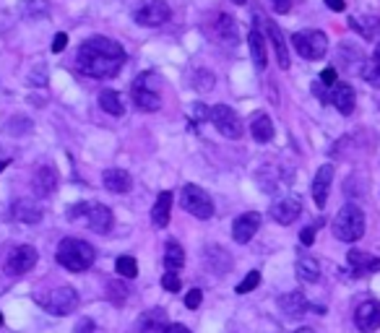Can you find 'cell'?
Segmentation results:
<instances>
[{
  "label": "cell",
  "instance_id": "6da1fadb",
  "mask_svg": "<svg viewBox=\"0 0 380 333\" xmlns=\"http://www.w3.org/2000/svg\"><path fill=\"white\" fill-rule=\"evenodd\" d=\"M79 70L91 78H112L120 73L125 63V50L115 39L107 37H91L81 45L76 55Z\"/></svg>",
  "mask_w": 380,
  "mask_h": 333
},
{
  "label": "cell",
  "instance_id": "7a4b0ae2",
  "mask_svg": "<svg viewBox=\"0 0 380 333\" xmlns=\"http://www.w3.org/2000/svg\"><path fill=\"white\" fill-rule=\"evenodd\" d=\"M57 263L68 271H73V274H84V271H89L91 263H94V247L89 242H84V240H76V237H66L63 242L57 245Z\"/></svg>",
  "mask_w": 380,
  "mask_h": 333
},
{
  "label": "cell",
  "instance_id": "3957f363",
  "mask_svg": "<svg viewBox=\"0 0 380 333\" xmlns=\"http://www.w3.org/2000/svg\"><path fill=\"white\" fill-rule=\"evenodd\" d=\"M133 104L144 112H157L162 107V91H159V76L154 70H144L141 76H135L131 86Z\"/></svg>",
  "mask_w": 380,
  "mask_h": 333
},
{
  "label": "cell",
  "instance_id": "277c9868",
  "mask_svg": "<svg viewBox=\"0 0 380 333\" xmlns=\"http://www.w3.org/2000/svg\"><path fill=\"white\" fill-rule=\"evenodd\" d=\"M334 234L341 242H357L365 234V213L357 206H344L334 219Z\"/></svg>",
  "mask_w": 380,
  "mask_h": 333
},
{
  "label": "cell",
  "instance_id": "5b68a950",
  "mask_svg": "<svg viewBox=\"0 0 380 333\" xmlns=\"http://www.w3.org/2000/svg\"><path fill=\"white\" fill-rule=\"evenodd\" d=\"M292 45L302 57L321 60L328 53V37L323 32H318V29H305V32H297L292 37Z\"/></svg>",
  "mask_w": 380,
  "mask_h": 333
},
{
  "label": "cell",
  "instance_id": "8992f818",
  "mask_svg": "<svg viewBox=\"0 0 380 333\" xmlns=\"http://www.w3.org/2000/svg\"><path fill=\"white\" fill-rule=\"evenodd\" d=\"M39 305H42L50 315H70V312L79 307V292L73 287L53 289L47 297H39Z\"/></svg>",
  "mask_w": 380,
  "mask_h": 333
},
{
  "label": "cell",
  "instance_id": "52a82bcc",
  "mask_svg": "<svg viewBox=\"0 0 380 333\" xmlns=\"http://www.w3.org/2000/svg\"><path fill=\"white\" fill-rule=\"evenodd\" d=\"M209 120L213 122V128L224 135V138H240L243 135V122L237 117V112L229 104H213L209 110Z\"/></svg>",
  "mask_w": 380,
  "mask_h": 333
},
{
  "label": "cell",
  "instance_id": "ba28073f",
  "mask_svg": "<svg viewBox=\"0 0 380 333\" xmlns=\"http://www.w3.org/2000/svg\"><path fill=\"white\" fill-rule=\"evenodd\" d=\"M182 209L193 213L196 219H211L213 216V200L198 185H185L182 188Z\"/></svg>",
  "mask_w": 380,
  "mask_h": 333
},
{
  "label": "cell",
  "instance_id": "9c48e42d",
  "mask_svg": "<svg viewBox=\"0 0 380 333\" xmlns=\"http://www.w3.org/2000/svg\"><path fill=\"white\" fill-rule=\"evenodd\" d=\"M169 16L172 11H169L167 0H144L133 11L135 23H141V26H162L169 21Z\"/></svg>",
  "mask_w": 380,
  "mask_h": 333
},
{
  "label": "cell",
  "instance_id": "30bf717a",
  "mask_svg": "<svg viewBox=\"0 0 380 333\" xmlns=\"http://www.w3.org/2000/svg\"><path fill=\"white\" fill-rule=\"evenodd\" d=\"M34 266H37V250H34L32 245H19L8 256V260H6V271L11 276H21L26 271H32Z\"/></svg>",
  "mask_w": 380,
  "mask_h": 333
},
{
  "label": "cell",
  "instance_id": "8fae6325",
  "mask_svg": "<svg viewBox=\"0 0 380 333\" xmlns=\"http://www.w3.org/2000/svg\"><path fill=\"white\" fill-rule=\"evenodd\" d=\"M354 325H357L362 333H372L380 328V302L368 300L362 302L354 312Z\"/></svg>",
  "mask_w": 380,
  "mask_h": 333
},
{
  "label": "cell",
  "instance_id": "7c38bea8",
  "mask_svg": "<svg viewBox=\"0 0 380 333\" xmlns=\"http://www.w3.org/2000/svg\"><path fill=\"white\" fill-rule=\"evenodd\" d=\"M258 227H260V213L256 211H247L243 216H237L235 224H232V237H235V242L245 245L253 240V234L258 232Z\"/></svg>",
  "mask_w": 380,
  "mask_h": 333
},
{
  "label": "cell",
  "instance_id": "4fadbf2b",
  "mask_svg": "<svg viewBox=\"0 0 380 333\" xmlns=\"http://www.w3.org/2000/svg\"><path fill=\"white\" fill-rule=\"evenodd\" d=\"M86 222L97 234H107L112 229V211L104 206V203H89L86 206Z\"/></svg>",
  "mask_w": 380,
  "mask_h": 333
},
{
  "label": "cell",
  "instance_id": "5bb4252c",
  "mask_svg": "<svg viewBox=\"0 0 380 333\" xmlns=\"http://www.w3.org/2000/svg\"><path fill=\"white\" fill-rule=\"evenodd\" d=\"M331 180H334V166L323 164L315 172L313 180V200L318 209H325V200H328V190H331Z\"/></svg>",
  "mask_w": 380,
  "mask_h": 333
},
{
  "label": "cell",
  "instance_id": "9a60e30c",
  "mask_svg": "<svg viewBox=\"0 0 380 333\" xmlns=\"http://www.w3.org/2000/svg\"><path fill=\"white\" fill-rule=\"evenodd\" d=\"M302 213V203L297 198H281L279 203H274V209H271V219L279 224H294L297 222V216Z\"/></svg>",
  "mask_w": 380,
  "mask_h": 333
},
{
  "label": "cell",
  "instance_id": "2e32d148",
  "mask_svg": "<svg viewBox=\"0 0 380 333\" xmlns=\"http://www.w3.org/2000/svg\"><path fill=\"white\" fill-rule=\"evenodd\" d=\"M169 321L167 312L162 307H154V310H146L138 321V333H167Z\"/></svg>",
  "mask_w": 380,
  "mask_h": 333
},
{
  "label": "cell",
  "instance_id": "e0dca14e",
  "mask_svg": "<svg viewBox=\"0 0 380 333\" xmlns=\"http://www.w3.org/2000/svg\"><path fill=\"white\" fill-rule=\"evenodd\" d=\"M102 182H104V188L110 190V193H128V190L133 188V178H131V172L117 169V166L104 169V172H102Z\"/></svg>",
  "mask_w": 380,
  "mask_h": 333
},
{
  "label": "cell",
  "instance_id": "ac0fdd59",
  "mask_svg": "<svg viewBox=\"0 0 380 333\" xmlns=\"http://www.w3.org/2000/svg\"><path fill=\"white\" fill-rule=\"evenodd\" d=\"M331 104L341 115H352L354 112V104H357V97H354V89L349 84H336L331 86Z\"/></svg>",
  "mask_w": 380,
  "mask_h": 333
},
{
  "label": "cell",
  "instance_id": "d6986e66",
  "mask_svg": "<svg viewBox=\"0 0 380 333\" xmlns=\"http://www.w3.org/2000/svg\"><path fill=\"white\" fill-rule=\"evenodd\" d=\"M32 185H34V193L37 196H53L57 188V172H55V166H39L37 172H34V180H32Z\"/></svg>",
  "mask_w": 380,
  "mask_h": 333
},
{
  "label": "cell",
  "instance_id": "ffe728a7",
  "mask_svg": "<svg viewBox=\"0 0 380 333\" xmlns=\"http://www.w3.org/2000/svg\"><path fill=\"white\" fill-rule=\"evenodd\" d=\"M213 29H216V37H219L227 47L237 45L240 29H237V21L229 16V13H219V16H216V23H213Z\"/></svg>",
  "mask_w": 380,
  "mask_h": 333
},
{
  "label": "cell",
  "instance_id": "44dd1931",
  "mask_svg": "<svg viewBox=\"0 0 380 333\" xmlns=\"http://www.w3.org/2000/svg\"><path fill=\"white\" fill-rule=\"evenodd\" d=\"M349 26H352L362 39H370V42L380 37V16H362V19H359V16H352V19H349Z\"/></svg>",
  "mask_w": 380,
  "mask_h": 333
},
{
  "label": "cell",
  "instance_id": "7402d4cb",
  "mask_svg": "<svg viewBox=\"0 0 380 333\" xmlns=\"http://www.w3.org/2000/svg\"><path fill=\"white\" fill-rule=\"evenodd\" d=\"M169 213H172V193L169 190H162L157 196V203L151 209V222L157 229H164L169 224Z\"/></svg>",
  "mask_w": 380,
  "mask_h": 333
},
{
  "label": "cell",
  "instance_id": "603a6c76",
  "mask_svg": "<svg viewBox=\"0 0 380 333\" xmlns=\"http://www.w3.org/2000/svg\"><path fill=\"white\" fill-rule=\"evenodd\" d=\"M247 45H250V55H253V63H256L258 70L266 68V39H263V32L260 29H250V37H247Z\"/></svg>",
  "mask_w": 380,
  "mask_h": 333
},
{
  "label": "cell",
  "instance_id": "cb8c5ba5",
  "mask_svg": "<svg viewBox=\"0 0 380 333\" xmlns=\"http://www.w3.org/2000/svg\"><path fill=\"white\" fill-rule=\"evenodd\" d=\"M263 21H266V32H269L271 42H274V50H276V60H279V66L287 70V68H289V53H287V42H284V37H281L279 26L274 21H269L266 16H263Z\"/></svg>",
  "mask_w": 380,
  "mask_h": 333
},
{
  "label": "cell",
  "instance_id": "d4e9b609",
  "mask_svg": "<svg viewBox=\"0 0 380 333\" xmlns=\"http://www.w3.org/2000/svg\"><path fill=\"white\" fill-rule=\"evenodd\" d=\"M13 219H19L23 224H37L42 219V209L34 203V200H16L13 203Z\"/></svg>",
  "mask_w": 380,
  "mask_h": 333
},
{
  "label": "cell",
  "instance_id": "484cf974",
  "mask_svg": "<svg viewBox=\"0 0 380 333\" xmlns=\"http://www.w3.org/2000/svg\"><path fill=\"white\" fill-rule=\"evenodd\" d=\"M347 260L357 274H375L380 268V258L368 256V253H359V250H349Z\"/></svg>",
  "mask_w": 380,
  "mask_h": 333
},
{
  "label": "cell",
  "instance_id": "4316f807",
  "mask_svg": "<svg viewBox=\"0 0 380 333\" xmlns=\"http://www.w3.org/2000/svg\"><path fill=\"white\" fill-rule=\"evenodd\" d=\"M279 307L289 318H294V315H305V312L310 310V305H307V300H305V294L302 292H289V294H284L279 300Z\"/></svg>",
  "mask_w": 380,
  "mask_h": 333
},
{
  "label": "cell",
  "instance_id": "83f0119b",
  "mask_svg": "<svg viewBox=\"0 0 380 333\" xmlns=\"http://www.w3.org/2000/svg\"><path fill=\"white\" fill-rule=\"evenodd\" d=\"M206 266H209V271H213V274H227L229 271V266H232V258L224 253V247H209L206 250Z\"/></svg>",
  "mask_w": 380,
  "mask_h": 333
},
{
  "label": "cell",
  "instance_id": "f1b7e54d",
  "mask_svg": "<svg viewBox=\"0 0 380 333\" xmlns=\"http://www.w3.org/2000/svg\"><path fill=\"white\" fill-rule=\"evenodd\" d=\"M185 266V250H182V245L175 242V240H169L164 245V268H167V274H175L180 268Z\"/></svg>",
  "mask_w": 380,
  "mask_h": 333
},
{
  "label": "cell",
  "instance_id": "f546056e",
  "mask_svg": "<svg viewBox=\"0 0 380 333\" xmlns=\"http://www.w3.org/2000/svg\"><path fill=\"white\" fill-rule=\"evenodd\" d=\"M250 133L256 138L258 144H269L271 138H274V122H271L269 115H256L253 117V125H250Z\"/></svg>",
  "mask_w": 380,
  "mask_h": 333
},
{
  "label": "cell",
  "instance_id": "4dcf8cb0",
  "mask_svg": "<svg viewBox=\"0 0 380 333\" xmlns=\"http://www.w3.org/2000/svg\"><path fill=\"white\" fill-rule=\"evenodd\" d=\"M297 276L307 284H315L321 278V263L313 256H300L297 258Z\"/></svg>",
  "mask_w": 380,
  "mask_h": 333
},
{
  "label": "cell",
  "instance_id": "1f68e13d",
  "mask_svg": "<svg viewBox=\"0 0 380 333\" xmlns=\"http://www.w3.org/2000/svg\"><path fill=\"white\" fill-rule=\"evenodd\" d=\"M99 107L107 115H112V117H120L125 112V104H123V97L117 94V91H112V89H104L99 94Z\"/></svg>",
  "mask_w": 380,
  "mask_h": 333
},
{
  "label": "cell",
  "instance_id": "d6a6232c",
  "mask_svg": "<svg viewBox=\"0 0 380 333\" xmlns=\"http://www.w3.org/2000/svg\"><path fill=\"white\" fill-rule=\"evenodd\" d=\"M359 76L365 78L368 84H372V86H380V63L375 57H372V60H365L362 68H359Z\"/></svg>",
  "mask_w": 380,
  "mask_h": 333
},
{
  "label": "cell",
  "instance_id": "836d02e7",
  "mask_svg": "<svg viewBox=\"0 0 380 333\" xmlns=\"http://www.w3.org/2000/svg\"><path fill=\"white\" fill-rule=\"evenodd\" d=\"M115 271H117L123 278H135L138 276V263H135V258H131V256H120L117 258V263H115Z\"/></svg>",
  "mask_w": 380,
  "mask_h": 333
},
{
  "label": "cell",
  "instance_id": "e575fe53",
  "mask_svg": "<svg viewBox=\"0 0 380 333\" xmlns=\"http://www.w3.org/2000/svg\"><path fill=\"white\" fill-rule=\"evenodd\" d=\"M216 84V78H213V73H209V70H196V76H193V86L198 91H209Z\"/></svg>",
  "mask_w": 380,
  "mask_h": 333
},
{
  "label": "cell",
  "instance_id": "d590c367",
  "mask_svg": "<svg viewBox=\"0 0 380 333\" xmlns=\"http://www.w3.org/2000/svg\"><path fill=\"white\" fill-rule=\"evenodd\" d=\"M258 284H260V271H250V274L237 284V294H247V292H253Z\"/></svg>",
  "mask_w": 380,
  "mask_h": 333
},
{
  "label": "cell",
  "instance_id": "8d00e7d4",
  "mask_svg": "<svg viewBox=\"0 0 380 333\" xmlns=\"http://www.w3.org/2000/svg\"><path fill=\"white\" fill-rule=\"evenodd\" d=\"M107 292H110V300L115 302V305H123V302L128 300V287L120 284V281H112V284H107Z\"/></svg>",
  "mask_w": 380,
  "mask_h": 333
},
{
  "label": "cell",
  "instance_id": "74e56055",
  "mask_svg": "<svg viewBox=\"0 0 380 333\" xmlns=\"http://www.w3.org/2000/svg\"><path fill=\"white\" fill-rule=\"evenodd\" d=\"M201 302H203V292H201V289H190L188 294H185V307H188V310L201 307Z\"/></svg>",
  "mask_w": 380,
  "mask_h": 333
},
{
  "label": "cell",
  "instance_id": "f35d334b",
  "mask_svg": "<svg viewBox=\"0 0 380 333\" xmlns=\"http://www.w3.org/2000/svg\"><path fill=\"white\" fill-rule=\"evenodd\" d=\"M162 287L167 289V292H180V287H182V284H180L178 274H164V276H162Z\"/></svg>",
  "mask_w": 380,
  "mask_h": 333
},
{
  "label": "cell",
  "instance_id": "ab89813d",
  "mask_svg": "<svg viewBox=\"0 0 380 333\" xmlns=\"http://www.w3.org/2000/svg\"><path fill=\"white\" fill-rule=\"evenodd\" d=\"M313 94L321 102H331V89H328V86H323L321 81H313Z\"/></svg>",
  "mask_w": 380,
  "mask_h": 333
},
{
  "label": "cell",
  "instance_id": "60d3db41",
  "mask_svg": "<svg viewBox=\"0 0 380 333\" xmlns=\"http://www.w3.org/2000/svg\"><path fill=\"white\" fill-rule=\"evenodd\" d=\"M318 81H321L323 86H336V84H339V81H336V70H334V68H325Z\"/></svg>",
  "mask_w": 380,
  "mask_h": 333
},
{
  "label": "cell",
  "instance_id": "b9f144b4",
  "mask_svg": "<svg viewBox=\"0 0 380 333\" xmlns=\"http://www.w3.org/2000/svg\"><path fill=\"white\" fill-rule=\"evenodd\" d=\"M68 47V34H55V39H53V53H63Z\"/></svg>",
  "mask_w": 380,
  "mask_h": 333
},
{
  "label": "cell",
  "instance_id": "7bdbcfd3",
  "mask_svg": "<svg viewBox=\"0 0 380 333\" xmlns=\"http://www.w3.org/2000/svg\"><path fill=\"white\" fill-rule=\"evenodd\" d=\"M313 240H315V227H305V229L300 232V242L305 245V247H310Z\"/></svg>",
  "mask_w": 380,
  "mask_h": 333
},
{
  "label": "cell",
  "instance_id": "ee69618b",
  "mask_svg": "<svg viewBox=\"0 0 380 333\" xmlns=\"http://www.w3.org/2000/svg\"><path fill=\"white\" fill-rule=\"evenodd\" d=\"M271 6L276 13H287L292 8V0H271Z\"/></svg>",
  "mask_w": 380,
  "mask_h": 333
},
{
  "label": "cell",
  "instance_id": "f6af8a7d",
  "mask_svg": "<svg viewBox=\"0 0 380 333\" xmlns=\"http://www.w3.org/2000/svg\"><path fill=\"white\" fill-rule=\"evenodd\" d=\"M73 333H94V323H91L89 318H84V321L76 325V331Z\"/></svg>",
  "mask_w": 380,
  "mask_h": 333
},
{
  "label": "cell",
  "instance_id": "bcb514c9",
  "mask_svg": "<svg viewBox=\"0 0 380 333\" xmlns=\"http://www.w3.org/2000/svg\"><path fill=\"white\" fill-rule=\"evenodd\" d=\"M325 6H328L331 11H336V13H341L344 8H347V3H344V0H325Z\"/></svg>",
  "mask_w": 380,
  "mask_h": 333
},
{
  "label": "cell",
  "instance_id": "7dc6e473",
  "mask_svg": "<svg viewBox=\"0 0 380 333\" xmlns=\"http://www.w3.org/2000/svg\"><path fill=\"white\" fill-rule=\"evenodd\" d=\"M167 333H190L188 325H182V323H175V325H169Z\"/></svg>",
  "mask_w": 380,
  "mask_h": 333
},
{
  "label": "cell",
  "instance_id": "c3c4849f",
  "mask_svg": "<svg viewBox=\"0 0 380 333\" xmlns=\"http://www.w3.org/2000/svg\"><path fill=\"white\" fill-rule=\"evenodd\" d=\"M294 333H315V331H313V328H297Z\"/></svg>",
  "mask_w": 380,
  "mask_h": 333
},
{
  "label": "cell",
  "instance_id": "681fc988",
  "mask_svg": "<svg viewBox=\"0 0 380 333\" xmlns=\"http://www.w3.org/2000/svg\"><path fill=\"white\" fill-rule=\"evenodd\" d=\"M6 166H8V162H6V159H0V172H3Z\"/></svg>",
  "mask_w": 380,
  "mask_h": 333
},
{
  "label": "cell",
  "instance_id": "f907efd6",
  "mask_svg": "<svg viewBox=\"0 0 380 333\" xmlns=\"http://www.w3.org/2000/svg\"><path fill=\"white\" fill-rule=\"evenodd\" d=\"M375 60H378V63H380V45L375 47Z\"/></svg>",
  "mask_w": 380,
  "mask_h": 333
},
{
  "label": "cell",
  "instance_id": "816d5d0a",
  "mask_svg": "<svg viewBox=\"0 0 380 333\" xmlns=\"http://www.w3.org/2000/svg\"><path fill=\"white\" fill-rule=\"evenodd\" d=\"M232 3H237V6H243V3H245V0H232Z\"/></svg>",
  "mask_w": 380,
  "mask_h": 333
},
{
  "label": "cell",
  "instance_id": "f5cc1de1",
  "mask_svg": "<svg viewBox=\"0 0 380 333\" xmlns=\"http://www.w3.org/2000/svg\"><path fill=\"white\" fill-rule=\"evenodd\" d=\"M0 325H3V312H0Z\"/></svg>",
  "mask_w": 380,
  "mask_h": 333
}]
</instances>
